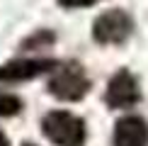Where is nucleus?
Listing matches in <instances>:
<instances>
[{
  "mask_svg": "<svg viewBox=\"0 0 148 146\" xmlns=\"http://www.w3.org/2000/svg\"><path fill=\"white\" fill-rule=\"evenodd\" d=\"M100 3V0H58L61 8H68V10H78V8H90V5Z\"/></svg>",
  "mask_w": 148,
  "mask_h": 146,
  "instance_id": "9",
  "label": "nucleus"
},
{
  "mask_svg": "<svg viewBox=\"0 0 148 146\" xmlns=\"http://www.w3.org/2000/svg\"><path fill=\"white\" fill-rule=\"evenodd\" d=\"M114 146H148V124L143 117L129 114L114 124Z\"/></svg>",
  "mask_w": 148,
  "mask_h": 146,
  "instance_id": "6",
  "label": "nucleus"
},
{
  "mask_svg": "<svg viewBox=\"0 0 148 146\" xmlns=\"http://www.w3.org/2000/svg\"><path fill=\"white\" fill-rule=\"evenodd\" d=\"M0 146H10V141H8V136H5L3 132H0Z\"/></svg>",
  "mask_w": 148,
  "mask_h": 146,
  "instance_id": "10",
  "label": "nucleus"
},
{
  "mask_svg": "<svg viewBox=\"0 0 148 146\" xmlns=\"http://www.w3.org/2000/svg\"><path fill=\"white\" fill-rule=\"evenodd\" d=\"M141 100V88L136 76H131L129 71H116L107 83V90H104V102H107L112 110H126L134 107Z\"/></svg>",
  "mask_w": 148,
  "mask_h": 146,
  "instance_id": "4",
  "label": "nucleus"
},
{
  "mask_svg": "<svg viewBox=\"0 0 148 146\" xmlns=\"http://www.w3.org/2000/svg\"><path fill=\"white\" fill-rule=\"evenodd\" d=\"M24 146H32V144H24Z\"/></svg>",
  "mask_w": 148,
  "mask_h": 146,
  "instance_id": "11",
  "label": "nucleus"
},
{
  "mask_svg": "<svg viewBox=\"0 0 148 146\" xmlns=\"http://www.w3.org/2000/svg\"><path fill=\"white\" fill-rule=\"evenodd\" d=\"M90 90V78L85 68L78 61H66V63H56V68L51 71L49 78V93L58 100L75 102L83 100Z\"/></svg>",
  "mask_w": 148,
  "mask_h": 146,
  "instance_id": "1",
  "label": "nucleus"
},
{
  "mask_svg": "<svg viewBox=\"0 0 148 146\" xmlns=\"http://www.w3.org/2000/svg\"><path fill=\"white\" fill-rule=\"evenodd\" d=\"M44 136L56 146H83L85 144V122L73 112L53 110L41 122Z\"/></svg>",
  "mask_w": 148,
  "mask_h": 146,
  "instance_id": "2",
  "label": "nucleus"
},
{
  "mask_svg": "<svg viewBox=\"0 0 148 146\" xmlns=\"http://www.w3.org/2000/svg\"><path fill=\"white\" fill-rule=\"evenodd\" d=\"M22 110V100L12 93H0V117H12Z\"/></svg>",
  "mask_w": 148,
  "mask_h": 146,
  "instance_id": "8",
  "label": "nucleus"
},
{
  "mask_svg": "<svg viewBox=\"0 0 148 146\" xmlns=\"http://www.w3.org/2000/svg\"><path fill=\"white\" fill-rule=\"evenodd\" d=\"M56 41V34L49 32V29H39L36 34L27 36V39L22 41V49H46L49 44H53Z\"/></svg>",
  "mask_w": 148,
  "mask_h": 146,
  "instance_id": "7",
  "label": "nucleus"
},
{
  "mask_svg": "<svg viewBox=\"0 0 148 146\" xmlns=\"http://www.w3.org/2000/svg\"><path fill=\"white\" fill-rule=\"evenodd\" d=\"M58 61L53 59H17L8 61L0 66V83H20V81H32L44 73H51Z\"/></svg>",
  "mask_w": 148,
  "mask_h": 146,
  "instance_id": "5",
  "label": "nucleus"
},
{
  "mask_svg": "<svg viewBox=\"0 0 148 146\" xmlns=\"http://www.w3.org/2000/svg\"><path fill=\"white\" fill-rule=\"evenodd\" d=\"M134 32V20L126 10H107L92 24V36L97 44H124Z\"/></svg>",
  "mask_w": 148,
  "mask_h": 146,
  "instance_id": "3",
  "label": "nucleus"
}]
</instances>
